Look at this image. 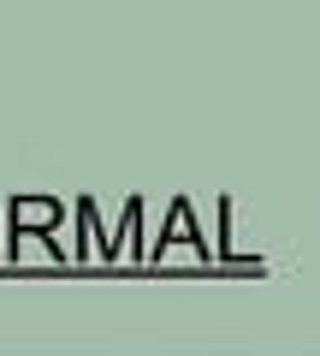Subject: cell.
Segmentation results:
<instances>
[{
	"instance_id": "cell-1",
	"label": "cell",
	"mask_w": 320,
	"mask_h": 356,
	"mask_svg": "<svg viewBox=\"0 0 320 356\" xmlns=\"http://www.w3.org/2000/svg\"><path fill=\"white\" fill-rule=\"evenodd\" d=\"M65 220V202H53V196H24V202H12V232L18 238H36V232L60 226Z\"/></svg>"
}]
</instances>
